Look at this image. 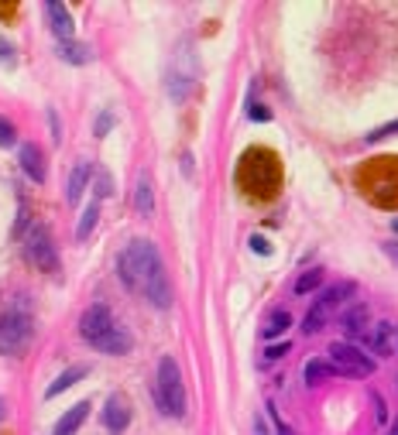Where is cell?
I'll list each match as a JSON object with an SVG mask.
<instances>
[{
  "instance_id": "cell-35",
  "label": "cell",
  "mask_w": 398,
  "mask_h": 435,
  "mask_svg": "<svg viewBox=\"0 0 398 435\" xmlns=\"http://www.w3.org/2000/svg\"><path fill=\"white\" fill-rule=\"evenodd\" d=\"M395 333H398V326H395Z\"/></svg>"
},
{
  "instance_id": "cell-26",
  "label": "cell",
  "mask_w": 398,
  "mask_h": 435,
  "mask_svg": "<svg viewBox=\"0 0 398 435\" xmlns=\"http://www.w3.org/2000/svg\"><path fill=\"white\" fill-rule=\"evenodd\" d=\"M285 353H289V343H275V346H268V350H264V360L271 363V360H281Z\"/></svg>"
},
{
  "instance_id": "cell-29",
  "label": "cell",
  "mask_w": 398,
  "mask_h": 435,
  "mask_svg": "<svg viewBox=\"0 0 398 435\" xmlns=\"http://www.w3.org/2000/svg\"><path fill=\"white\" fill-rule=\"evenodd\" d=\"M0 62H7V65L14 62V48H11L7 41H0Z\"/></svg>"
},
{
  "instance_id": "cell-13",
  "label": "cell",
  "mask_w": 398,
  "mask_h": 435,
  "mask_svg": "<svg viewBox=\"0 0 398 435\" xmlns=\"http://www.w3.org/2000/svg\"><path fill=\"white\" fill-rule=\"evenodd\" d=\"M90 178H93V165H90V161H76V168L69 172V185H65V202H69V206H76L82 199Z\"/></svg>"
},
{
  "instance_id": "cell-23",
  "label": "cell",
  "mask_w": 398,
  "mask_h": 435,
  "mask_svg": "<svg viewBox=\"0 0 398 435\" xmlns=\"http://www.w3.org/2000/svg\"><path fill=\"white\" fill-rule=\"evenodd\" d=\"M93 192H97V199L114 196V178L107 175V172H97V182H93Z\"/></svg>"
},
{
  "instance_id": "cell-6",
  "label": "cell",
  "mask_w": 398,
  "mask_h": 435,
  "mask_svg": "<svg viewBox=\"0 0 398 435\" xmlns=\"http://www.w3.org/2000/svg\"><path fill=\"white\" fill-rule=\"evenodd\" d=\"M326 353H330V367L343 377H371L378 370V363L364 353V350H357L354 343H340L337 339V343H330Z\"/></svg>"
},
{
  "instance_id": "cell-14",
  "label": "cell",
  "mask_w": 398,
  "mask_h": 435,
  "mask_svg": "<svg viewBox=\"0 0 398 435\" xmlns=\"http://www.w3.org/2000/svg\"><path fill=\"white\" fill-rule=\"evenodd\" d=\"M364 343H367L378 356H392L395 353V326H392V322H378L375 333H367Z\"/></svg>"
},
{
  "instance_id": "cell-16",
  "label": "cell",
  "mask_w": 398,
  "mask_h": 435,
  "mask_svg": "<svg viewBox=\"0 0 398 435\" xmlns=\"http://www.w3.org/2000/svg\"><path fill=\"white\" fill-rule=\"evenodd\" d=\"M90 374V367L86 363H76V367H69V370H62L52 384H48V391H45V397H55V395H62V391H69L76 380H82V377Z\"/></svg>"
},
{
  "instance_id": "cell-18",
  "label": "cell",
  "mask_w": 398,
  "mask_h": 435,
  "mask_svg": "<svg viewBox=\"0 0 398 435\" xmlns=\"http://www.w3.org/2000/svg\"><path fill=\"white\" fill-rule=\"evenodd\" d=\"M302 374H306V384L313 387V384H319V380H326V377H333L337 370L330 367V360H319V356H313V360H306V367H302Z\"/></svg>"
},
{
  "instance_id": "cell-31",
  "label": "cell",
  "mask_w": 398,
  "mask_h": 435,
  "mask_svg": "<svg viewBox=\"0 0 398 435\" xmlns=\"http://www.w3.org/2000/svg\"><path fill=\"white\" fill-rule=\"evenodd\" d=\"M384 254H388V258L398 264V243H384Z\"/></svg>"
},
{
  "instance_id": "cell-30",
  "label": "cell",
  "mask_w": 398,
  "mask_h": 435,
  "mask_svg": "<svg viewBox=\"0 0 398 435\" xmlns=\"http://www.w3.org/2000/svg\"><path fill=\"white\" fill-rule=\"evenodd\" d=\"M247 114H251V120H268V117H271L268 110H261L258 103H251V110H247Z\"/></svg>"
},
{
  "instance_id": "cell-9",
  "label": "cell",
  "mask_w": 398,
  "mask_h": 435,
  "mask_svg": "<svg viewBox=\"0 0 398 435\" xmlns=\"http://www.w3.org/2000/svg\"><path fill=\"white\" fill-rule=\"evenodd\" d=\"M103 425L114 435H120L131 425V401L124 395H110L107 397V408H103Z\"/></svg>"
},
{
  "instance_id": "cell-25",
  "label": "cell",
  "mask_w": 398,
  "mask_h": 435,
  "mask_svg": "<svg viewBox=\"0 0 398 435\" xmlns=\"http://www.w3.org/2000/svg\"><path fill=\"white\" fill-rule=\"evenodd\" d=\"M110 127H114V114H110V110H103V114L97 117V127H93V134H97V138H107V131H110Z\"/></svg>"
},
{
  "instance_id": "cell-20",
  "label": "cell",
  "mask_w": 398,
  "mask_h": 435,
  "mask_svg": "<svg viewBox=\"0 0 398 435\" xmlns=\"http://www.w3.org/2000/svg\"><path fill=\"white\" fill-rule=\"evenodd\" d=\"M289 326H292V316H289L285 309H275V312L268 316V322H264V329H261V333H264V339H275V336H281Z\"/></svg>"
},
{
  "instance_id": "cell-34",
  "label": "cell",
  "mask_w": 398,
  "mask_h": 435,
  "mask_svg": "<svg viewBox=\"0 0 398 435\" xmlns=\"http://www.w3.org/2000/svg\"><path fill=\"white\" fill-rule=\"evenodd\" d=\"M395 233H398V219H395Z\"/></svg>"
},
{
  "instance_id": "cell-24",
  "label": "cell",
  "mask_w": 398,
  "mask_h": 435,
  "mask_svg": "<svg viewBox=\"0 0 398 435\" xmlns=\"http://www.w3.org/2000/svg\"><path fill=\"white\" fill-rule=\"evenodd\" d=\"M14 141H18V131H14V123L0 117V148H11Z\"/></svg>"
},
{
  "instance_id": "cell-8",
  "label": "cell",
  "mask_w": 398,
  "mask_h": 435,
  "mask_svg": "<svg viewBox=\"0 0 398 435\" xmlns=\"http://www.w3.org/2000/svg\"><path fill=\"white\" fill-rule=\"evenodd\" d=\"M24 258L31 260L38 271H59V250H55L52 233L45 226H31V233L24 240Z\"/></svg>"
},
{
  "instance_id": "cell-33",
  "label": "cell",
  "mask_w": 398,
  "mask_h": 435,
  "mask_svg": "<svg viewBox=\"0 0 398 435\" xmlns=\"http://www.w3.org/2000/svg\"><path fill=\"white\" fill-rule=\"evenodd\" d=\"M0 418H4V404H0Z\"/></svg>"
},
{
  "instance_id": "cell-21",
  "label": "cell",
  "mask_w": 398,
  "mask_h": 435,
  "mask_svg": "<svg viewBox=\"0 0 398 435\" xmlns=\"http://www.w3.org/2000/svg\"><path fill=\"white\" fill-rule=\"evenodd\" d=\"M97 219H100V202H90L86 209H82V216H80V226H76V240H86L90 233H93V226H97Z\"/></svg>"
},
{
  "instance_id": "cell-11",
  "label": "cell",
  "mask_w": 398,
  "mask_h": 435,
  "mask_svg": "<svg viewBox=\"0 0 398 435\" xmlns=\"http://www.w3.org/2000/svg\"><path fill=\"white\" fill-rule=\"evenodd\" d=\"M45 18H48V28L55 31V38L59 41H72V18H69V11H65V4H45Z\"/></svg>"
},
{
  "instance_id": "cell-2",
  "label": "cell",
  "mask_w": 398,
  "mask_h": 435,
  "mask_svg": "<svg viewBox=\"0 0 398 435\" xmlns=\"http://www.w3.org/2000/svg\"><path fill=\"white\" fill-rule=\"evenodd\" d=\"M80 336L93 346V350H100V353H110V356H124L131 353V333L124 329V326H117V319H114V312H110V305H103V302H97V305H90L86 312H82L80 319Z\"/></svg>"
},
{
  "instance_id": "cell-10",
  "label": "cell",
  "mask_w": 398,
  "mask_h": 435,
  "mask_svg": "<svg viewBox=\"0 0 398 435\" xmlns=\"http://www.w3.org/2000/svg\"><path fill=\"white\" fill-rule=\"evenodd\" d=\"M367 322H371V309L360 302V305H350L340 316V329H343L347 339H367Z\"/></svg>"
},
{
  "instance_id": "cell-5",
  "label": "cell",
  "mask_w": 398,
  "mask_h": 435,
  "mask_svg": "<svg viewBox=\"0 0 398 435\" xmlns=\"http://www.w3.org/2000/svg\"><path fill=\"white\" fill-rule=\"evenodd\" d=\"M354 292H357L354 281H337V285H330L326 292H319V298L313 302V309H309L306 319H302V333H306V336L319 333V329L326 326V319L333 316L347 298H354Z\"/></svg>"
},
{
  "instance_id": "cell-7",
  "label": "cell",
  "mask_w": 398,
  "mask_h": 435,
  "mask_svg": "<svg viewBox=\"0 0 398 435\" xmlns=\"http://www.w3.org/2000/svg\"><path fill=\"white\" fill-rule=\"evenodd\" d=\"M31 343V316L24 309H7L0 316V353H21Z\"/></svg>"
},
{
  "instance_id": "cell-12",
  "label": "cell",
  "mask_w": 398,
  "mask_h": 435,
  "mask_svg": "<svg viewBox=\"0 0 398 435\" xmlns=\"http://www.w3.org/2000/svg\"><path fill=\"white\" fill-rule=\"evenodd\" d=\"M21 168H24V175L31 178V182H45L48 175V168H45V155H41L38 144H21Z\"/></svg>"
},
{
  "instance_id": "cell-32",
  "label": "cell",
  "mask_w": 398,
  "mask_h": 435,
  "mask_svg": "<svg viewBox=\"0 0 398 435\" xmlns=\"http://www.w3.org/2000/svg\"><path fill=\"white\" fill-rule=\"evenodd\" d=\"M392 435H398V418H395V425H392Z\"/></svg>"
},
{
  "instance_id": "cell-22",
  "label": "cell",
  "mask_w": 398,
  "mask_h": 435,
  "mask_svg": "<svg viewBox=\"0 0 398 435\" xmlns=\"http://www.w3.org/2000/svg\"><path fill=\"white\" fill-rule=\"evenodd\" d=\"M323 285V268H313V271H302L296 281V295H309Z\"/></svg>"
},
{
  "instance_id": "cell-15",
  "label": "cell",
  "mask_w": 398,
  "mask_h": 435,
  "mask_svg": "<svg viewBox=\"0 0 398 435\" xmlns=\"http://www.w3.org/2000/svg\"><path fill=\"white\" fill-rule=\"evenodd\" d=\"M86 415H90V401L72 404V408H69V412L55 422V432H52V435H76V432H80V425L86 422Z\"/></svg>"
},
{
  "instance_id": "cell-19",
  "label": "cell",
  "mask_w": 398,
  "mask_h": 435,
  "mask_svg": "<svg viewBox=\"0 0 398 435\" xmlns=\"http://www.w3.org/2000/svg\"><path fill=\"white\" fill-rule=\"evenodd\" d=\"M151 206H155V199H151V182H148V175H141L138 189H134V209H138L141 216H151Z\"/></svg>"
},
{
  "instance_id": "cell-27",
  "label": "cell",
  "mask_w": 398,
  "mask_h": 435,
  "mask_svg": "<svg viewBox=\"0 0 398 435\" xmlns=\"http://www.w3.org/2000/svg\"><path fill=\"white\" fill-rule=\"evenodd\" d=\"M388 134H398V120H395V123H384V127H378L375 134H367V141H381V138H388Z\"/></svg>"
},
{
  "instance_id": "cell-4",
  "label": "cell",
  "mask_w": 398,
  "mask_h": 435,
  "mask_svg": "<svg viewBox=\"0 0 398 435\" xmlns=\"http://www.w3.org/2000/svg\"><path fill=\"white\" fill-rule=\"evenodd\" d=\"M155 401H158L161 415L182 418L185 415V384H182L179 363L172 356L158 360V380H155Z\"/></svg>"
},
{
  "instance_id": "cell-17",
  "label": "cell",
  "mask_w": 398,
  "mask_h": 435,
  "mask_svg": "<svg viewBox=\"0 0 398 435\" xmlns=\"http://www.w3.org/2000/svg\"><path fill=\"white\" fill-rule=\"evenodd\" d=\"M55 55L62 62H69V65H86V62H93V52L80 45V41H59V48H55Z\"/></svg>"
},
{
  "instance_id": "cell-28",
  "label": "cell",
  "mask_w": 398,
  "mask_h": 435,
  "mask_svg": "<svg viewBox=\"0 0 398 435\" xmlns=\"http://www.w3.org/2000/svg\"><path fill=\"white\" fill-rule=\"evenodd\" d=\"M251 247H254L258 254H271V247H268V240L264 237H251Z\"/></svg>"
},
{
  "instance_id": "cell-3",
  "label": "cell",
  "mask_w": 398,
  "mask_h": 435,
  "mask_svg": "<svg viewBox=\"0 0 398 435\" xmlns=\"http://www.w3.org/2000/svg\"><path fill=\"white\" fill-rule=\"evenodd\" d=\"M240 185L251 192V196H271L279 189V178H281V168H279V158L264 148H254L240 158Z\"/></svg>"
},
{
  "instance_id": "cell-1",
  "label": "cell",
  "mask_w": 398,
  "mask_h": 435,
  "mask_svg": "<svg viewBox=\"0 0 398 435\" xmlns=\"http://www.w3.org/2000/svg\"><path fill=\"white\" fill-rule=\"evenodd\" d=\"M117 277L124 281L127 292L148 298L155 309H168L172 305V285L165 275L158 247L151 240H131L117 258Z\"/></svg>"
}]
</instances>
